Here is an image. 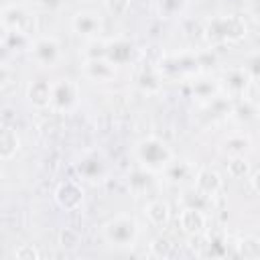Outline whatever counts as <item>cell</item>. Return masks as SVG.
Masks as SVG:
<instances>
[{
  "label": "cell",
  "mask_w": 260,
  "mask_h": 260,
  "mask_svg": "<svg viewBox=\"0 0 260 260\" xmlns=\"http://www.w3.org/2000/svg\"><path fill=\"white\" fill-rule=\"evenodd\" d=\"M134 158L140 165V169L156 173V171H162L169 165L173 154H171V148L165 140H160L156 136H148V138H142V140L136 142Z\"/></svg>",
  "instance_id": "6da1fadb"
},
{
  "label": "cell",
  "mask_w": 260,
  "mask_h": 260,
  "mask_svg": "<svg viewBox=\"0 0 260 260\" xmlns=\"http://www.w3.org/2000/svg\"><path fill=\"white\" fill-rule=\"evenodd\" d=\"M102 238L106 244L116 246V248L134 246V242L138 238V223L134 217L116 215L102 225Z\"/></svg>",
  "instance_id": "7a4b0ae2"
},
{
  "label": "cell",
  "mask_w": 260,
  "mask_h": 260,
  "mask_svg": "<svg viewBox=\"0 0 260 260\" xmlns=\"http://www.w3.org/2000/svg\"><path fill=\"white\" fill-rule=\"evenodd\" d=\"M0 22L4 28L12 35H30L35 28V18L32 14L18 4H8L0 10Z\"/></svg>",
  "instance_id": "3957f363"
},
{
  "label": "cell",
  "mask_w": 260,
  "mask_h": 260,
  "mask_svg": "<svg viewBox=\"0 0 260 260\" xmlns=\"http://www.w3.org/2000/svg\"><path fill=\"white\" fill-rule=\"evenodd\" d=\"M30 59L39 67H57L63 59L59 41L55 37H37L30 45Z\"/></svg>",
  "instance_id": "277c9868"
},
{
  "label": "cell",
  "mask_w": 260,
  "mask_h": 260,
  "mask_svg": "<svg viewBox=\"0 0 260 260\" xmlns=\"http://www.w3.org/2000/svg\"><path fill=\"white\" fill-rule=\"evenodd\" d=\"M77 104V83L69 77L55 79L51 83V100L49 106L57 112H67Z\"/></svg>",
  "instance_id": "5b68a950"
},
{
  "label": "cell",
  "mask_w": 260,
  "mask_h": 260,
  "mask_svg": "<svg viewBox=\"0 0 260 260\" xmlns=\"http://www.w3.org/2000/svg\"><path fill=\"white\" fill-rule=\"evenodd\" d=\"M71 28L75 35L83 37V39H89V41H95L102 30H104V20L98 12L93 10H81V12H75L73 18H71Z\"/></svg>",
  "instance_id": "8992f818"
},
{
  "label": "cell",
  "mask_w": 260,
  "mask_h": 260,
  "mask_svg": "<svg viewBox=\"0 0 260 260\" xmlns=\"http://www.w3.org/2000/svg\"><path fill=\"white\" fill-rule=\"evenodd\" d=\"M83 73L87 79L95 83H108V81H114L116 77V65L110 63L106 57H93L83 63Z\"/></svg>",
  "instance_id": "52a82bcc"
},
{
  "label": "cell",
  "mask_w": 260,
  "mask_h": 260,
  "mask_svg": "<svg viewBox=\"0 0 260 260\" xmlns=\"http://www.w3.org/2000/svg\"><path fill=\"white\" fill-rule=\"evenodd\" d=\"M104 57L114 63L116 67L118 65H124L128 63L132 57H134V45L126 39H118V41H112V43H104Z\"/></svg>",
  "instance_id": "ba28073f"
},
{
  "label": "cell",
  "mask_w": 260,
  "mask_h": 260,
  "mask_svg": "<svg viewBox=\"0 0 260 260\" xmlns=\"http://www.w3.org/2000/svg\"><path fill=\"white\" fill-rule=\"evenodd\" d=\"M77 171L87 181H98L104 175V160L98 154H87L77 162Z\"/></svg>",
  "instance_id": "9c48e42d"
},
{
  "label": "cell",
  "mask_w": 260,
  "mask_h": 260,
  "mask_svg": "<svg viewBox=\"0 0 260 260\" xmlns=\"http://www.w3.org/2000/svg\"><path fill=\"white\" fill-rule=\"evenodd\" d=\"M28 98L35 106L39 108H45L49 106V100H51V83L45 81V79H39L35 81L30 87H28Z\"/></svg>",
  "instance_id": "30bf717a"
},
{
  "label": "cell",
  "mask_w": 260,
  "mask_h": 260,
  "mask_svg": "<svg viewBox=\"0 0 260 260\" xmlns=\"http://www.w3.org/2000/svg\"><path fill=\"white\" fill-rule=\"evenodd\" d=\"M146 217L154 225H165L169 221V205L165 201H160V199L150 201L148 207H146Z\"/></svg>",
  "instance_id": "8fae6325"
},
{
  "label": "cell",
  "mask_w": 260,
  "mask_h": 260,
  "mask_svg": "<svg viewBox=\"0 0 260 260\" xmlns=\"http://www.w3.org/2000/svg\"><path fill=\"white\" fill-rule=\"evenodd\" d=\"M18 150V136L12 128H0V156L8 158Z\"/></svg>",
  "instance_id": "7c38bea8"
},
{
  "label": "cell",
  "mask_w": 260,
  "mask_h": 260,
  "mask_svg": "<svg viewBox=\"0 0 260 260\" xmlns=\"http://www.w3.org/2000/svg\"><path fill=\"white\" fill-rule=\"evenodd\" d=\"M181 225H183V230L189 232V234L199 232V230L203 228V215H201V211H199V209H193V207L185 209L183 215H181Z\"/></svg>",
  "instance_id": "4fadbf2b"
},
{
  "label": "cell",
  "mask_w": 260,
  "mask_h": 260,
  "mask_svg": "<svg viewBox=\"0 0 260 260\" xmlns=\"http://www.w3.org/2000/svg\"><path fill=\"white\" fill-rule=\"evenodd\" d=\"M223 150H225L230 156H234V158H242V156L250 150V140H248L246 136H232V138L225 140Z\"/></svg>",
  "instance_id": "5bb4252c"
},
{
  "label": "cell",
  "mask_w": 260,
  "mask_h": 260,
  "mask_svg": "<svg viewBox=\"0 0 260 260\" xmlns=\"http://www.w3.org/2000/svg\"><path fill=\"white\" fill-rule=\"evenodd\" d=\"M8 81H10V69L4 63H0V87H4Z\"/></svg>",
  "instance_id": "9a60e30c"
}]
</instances>
